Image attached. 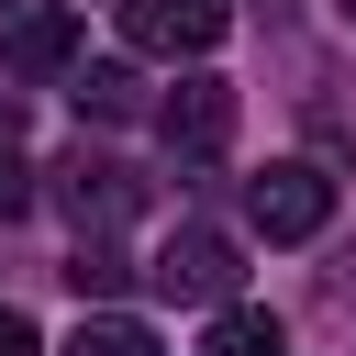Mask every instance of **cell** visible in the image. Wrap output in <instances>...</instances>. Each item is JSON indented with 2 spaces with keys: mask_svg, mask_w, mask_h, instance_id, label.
<instances>
[{
  "mask_svg": "<svg viewBox=\"0 0 356 356\" xmlns=\"http://www.w3.org/2000/svg\"><path fill=\"white\" fill-rule=\"evenodd\" d=\"M245 222H256L267 245H312V234L334 222V178H323L312 156H278L267 178H245Z\"/></svg>",
  "mask_w": 356,
  "mask_h": 356,
  "instance_id": "obj_1",
  "label": "cell"
},
{
  "mask_svg": "<svg viewBox=\"0 0 356 356\" xmlns=\"http://www.w3.org/2000/svg\"><path fill=\"white\" fill-rule=\"evenodd\" d=\"M56 211H67L78 234H122V222L145 211V178H134L122 156L78 145V156H56Z\"/></svg>",
  "mask_w": 356,
  "mask_h": 356,
  "instance_id": "obj_2",
  "label": "cell"
},
{
  "mask_svg": "<svg viewBox=\"0 0 356 356\" xmlns=\"http://www.w3.org/2000/svg\"><path fill=\"white\" fill-rule=\"evenodd\" d=\"M156 134H167V156H178V167H211V156L234 145V78L189 67V78L156 100Z\"/></svg>",
  "mask_w": 356,
  "mask_h": 356,
  "instance_id": "obj_3",
  "label": "cell"
},
{
  "mask_svg": "<svg viewBox=\"0 0 356 356\" xmlns=\"http://www.w3.org/2000/svg\"><path fill=\"white\" fill-rule=\"evenodd\" d=\"M167 300H234V278H245V256H234V234H211V222H178L167 245H156V267H145Z\"/></svg>",
  "mask_w": 356,
  "mask_h": 356,
  "instance_id": "obj_4",
  "label": "cell"
},
{
  "mask_svg": "<svg viewBox=\"0 0 356 356\" xmlns=\"http://www.w3.org/2000/svg\"><path fill=\"white\" fill-rule=\"evenodd\" d=\"M111 22H122L134 56H211L234 0H111Z\"/></svg>",
  "mask_w": 356,
  "mask_h": 356,
  "instance_id": "obj_5",
  "label": "cell"
},
{
  "mask_svg": "<svg viewBox=\"0 0 356 356\" xmlns=\"http://www.w3.org/2000/svg\"><path fill=\"white\" fill-rule=\"evenodd\" d=\"M0 56H11V78H67L78 67V11H22Z\"/></svg>",
  "mask_w": 356,
  "mask_h": 356,
  "instance_id": "obj_6",
  "label": "cell"
},
{
  "mask_svg": "<svg viewBox=\"0 0 356 356\" xmlns=\"http://www.w3.org/2000/svg\"><path fill=\"white\" fill-rule=\"evenodd\" d=\"M67 89H78V111H89V122H134V111H145V78H134L122 56H78V78H67Z\"/></svg>",
  "mask_w": 356,
  "mask_h": 356,
  "instance_id": "obj_7",
  "label": "cell"
},
{
  "mask_svg": "<svg viewBox=\"0 0 356 356\" xmlns=\"http://www.w3.org/2000/svg\"><path fill=\"white\" fill-rule=\"evenodd\" d=\"M200 356H289V334H278V312H256V300H222Z\"/></svg>",
  "mask_w": 356,
  "mask_h": 356,
  "instance_id": "obj_8",
  "label": "cell"
},
{
  "mask_svg": "<svg viewBox=\"0 0 356 356\" xmlns=\"http://www.w3.org/2000/svg\"><path fill=\"white\" fill-rule=\"evenodd\" d=\"M67 356H156V334H145L134 312H89V323L67 334Z\"/></svg>",
  "mask_w": 356,
  "mask_h": 356,
  "instance_id": "obj_9",
  "label": "cell"
},
{
  "mask_svg": "<svg viewBox=\"0 0 356 356\" xmlns=\"http://www.w3.org/2000/svg\"><path fill=\"white\" fill-rule=\"evenodd\" d=\"M122 278H134V267H122V256H111L100 234H78V256H67V289H78V300H111Z\"/></svg>",
  "mask_w": 356,
  "mask_h": 356,
  "instance_id": "obj_10",
  "label": "cell"
},
{
  "mask_svg": "<svg viewBox=\"0 0 356 356\" xmlns=\"http://www.w3.org/2000/svg\"><path fill=\"white\" fill-rule=\"evenodd\" d=\"M33 211V167H22V145L0 134V222H22Z\"/></svg>",
  "mask_w": 356,
  "mask_h": 356,
  "instance_id": "obj_11",
  "label": "cell"
},
{
  "mask_svg": "<svg viewBox=\"0 0 356 356\" xmlns=\"http://www.w3.org/2000/svg\"><path fill=\"white\" fill-rule=\"evenodd\" d=\"M0 356H44V345H33V323H22L11 300H0Z\"/></svg>",
  "mask_w": 356,
  "mask_h": 356,
  "instance_id": "obj_12",
  "label": "cell"
},
{
  "mask_svg": "<svg viewBox=\"0 0 356 356\" xmlns=\"http://www.w3.org/2000/svg\"><path fill=\"white\" fill-rule=\"evenodd\" d=\"M334 300H356V245H345V256H334Z\"/></svg>",
  "mask_w": 356,
  "mask_h": 356,
  "instance_id": "obj_13",
  "label": "cell"
},
{
  "mask_svg": "<svg viewBox=\"0 0 356 356\" xmlns=\"http://www.w3.org/2000/svg\"><path fill=\"white\" fill-rule=\"evenodd\" d=\"M334 22H345V33H356V0H334Z\"/></svg>",
  "mask_w": 356,
  "mask_h": 356,
  "instance_id": "obj_14",
  "label": "cell"
},
{
  "mask_svg": "<svg viewBox=\"0 0 356 356\" xmlns=\"http://www.w3.org/2000/svg\"><path fill=\"white\" fill-rule=\"evenodd\" d=\"M0 11H11V0H0Z\"/></svg>",
  "mask_w": 356,
  "mask_h": 356,
  "instance_id": "obj_15",
  "label": "cell"
}]
</instances>
